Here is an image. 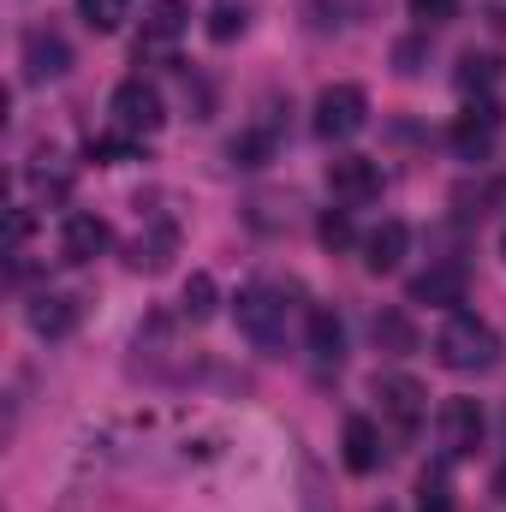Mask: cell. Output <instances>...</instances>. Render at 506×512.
I'll list each match as a JSON object with an SVG mask.
<instances>
[{
  "mask_svg": "<svg viewBox=\"0 0 506 512\" xmlns=\"http://www.w3.org/2000/svg\"><path fill=\"white\" fill-rule=\"evenodd\" d=\"M405 245H411V227H405V221H381L376 233L364 239V262H370V274H393V268L405 262Z\"/></svg>",
  "mask_w": 506,
  "mask_h": 512,
  "instance_id": "15",
  "label": "cell"
},
{
  "mask_svg": "<svg viewBox=\"0 0 506 512\" xmlns=\"http://www.w3.org/2000/svg\"><path fill=\"white\" fill-rule=\"evenodd\" d=\"M364 120H370V96H364L358 84H328V90L316 96V131H322L328 143L358 137Z\"/></svg>",
  "mask_w": 506,
  "mask_h": 512,
  "instance_id": "3",
  "label": "cell"
},
{
  "mask_svg": "<svg viewBox=\"0 0 506 512\" xmlns=\"http://www.w3.org/2000/svg\"><path fill=\"white\" fill-rule=\"evenodd\" d=\"M173 245H179L173 221H155L149 233H137V239L126 245V262L137 268V274H143V268H149V274H161V268H167V256H173Z\"/></svg>",
  "mask_w": 506,
  "mask_h": 512,
  "instance_id": "16",
  "label": "cell"
},
{
  "mask_svg": "<svg viewBox=\"0 0 506 512\" xmlns=\"http://www.w3.org/2000/svg\"><path fill=\"white\" fill-rule=\"evenodd\" d=\"M245 24H251V0H215V6H209V36H215V42L245 36Z\"/></svg>",
  "mask_w": 506,
  "mask_h": 512,
  "instance_id": "18",
  "label": "cell"
},
{
  "mask_svg": "<svg viewBox=\"0 0 506 512\" xmlns=\"http://www.w3.org/2000/svg\"><path fill=\"white\" fill-rule=\"evenodd\" d=\"M381 512H393V507H381Z\"/></svg>",
  "mask_w": 506,
  "mask_h": 512,
  "instance_id": "31",
  "label": "cell"
},
{
  "mask_svg": "<svg viewBox=\"0 0 506 512\" xmlns=\"http://www.w3.org/2000/svg\"><path fill=\"white\" fill-rule=\"evenodd\" d=\"M417 512H453V477H447V465H429L417 477Z\"/></svg>",
  "mask_w": 506,
  "mask_h": 512,
  "instance_id": "19",
  "label": "cell"
},
{
  "mask_svg": "<svg viewBox=\"0 0 506 512\" xmlns=\"http://www.w3.org/2000/svg\"><path fill=\"white\" fill-rule=\"evenodd\" d=\"M328 191L340 197V203H370L381 191V173L370 155H334L328 161Z\"/></svg>",
  "mask_w": 506,
  "mask_h": 512,
  "instance_id": "10",
  "label": "cell"
},
{
  "mask_svg": "<svg viewBox=\"0 0 506 512\" xmlns=\"http://www.w3.org/2000/svg\"><path fill=\"white\" fill-rule=\"evenodd\" d=\"M483 405L477 399H447L441 405V447H447V459H465V453H477L483 447Z\"/></svg>",
  "mask_w": 506,
  "mask_h": 512,
  "instance_id": "8",
  "label": "cell"
},
{
  "mask_svg": "<svg viewBox=\"0 0 506 512\" xmlns=\"http://www.w3.org/2000/svg\"><path fill=\"white\" fill-rule=\"evenodd\" d=\"M495 137H501V102H495V96L471 102V108L453 120V149H459L465 161H483V155L495 149Z\"/></svg>",
  "mask_w": 506,
  "mask_h": 512,
  "instance_id": "5",
  "label": "cell"
},
{
  "mask_svg": "<svg viewBox=\"0 0 506 512\" xmlns=\"http://www.w3.org/2000/svg\"><path fill=\"white\" fill-rule=\"evenodd\" d=\"M495 495H501V501H506V465H501V477H495Z\"/></svg>",
  "mask_w": 506,
  "mask_h": 512,
  "instance_id": "29",
  "label": "cell"
},
{
  "mask_svg": "<svg viewBox=\"0 0 506 512\" xmlns=\"http://www.w3.org/2000/svg\"><path fill=\"white\" fill-rule=\"evenodd\" d=\"M30 328H36L42 340H66V334L78 328V298H66V292H42V298L30 304Z\"/></svg>",
  "mask_w": 506,
  "mask_h": 512,
  "instance_id": "14",
  "label": "cell"
},
{
  "mask_svg": "<svg viewBox=\"0 0 506 512\" xmlns=\"http://www.w3.org/2000/svg\"><path fill=\"white\" fill-rule=\"evenodd\" d=\"M304 340H310V358H316L322 370L346 358V328H340V316H334L328 304H316V310H310V322H304Z\"/></svg>",
  "mask_w": 506,
  "mask_h": 512,
  "instance_id": "12",
  "label": "cell"
},
{
  "mask_svg": "<svg viewBox=\"0 0 506 512\" xmlns=\"http://www.w3.org/2000/svg\"><path fill=\"white\" fill-rule=\"evenodd\" d=\"M370 334H376V346H381V352H393V358L417 352V328H411V316H405V310H376Z\"/></svg>",
  "mask_w": 506,
  "mask_h": 512,
  "instance_id": "17",
  "label": "cell"
},
{
  "mask_svg": "<svg viewBox=\"0 0 506 512\" xmlns=\"http://www.w3.org/2000/svg\"><path fill=\"white\" fill-rule=\"evenodd\" d=\"M393 66H399V72H405V78H411V72H417V66H423V36H405V42H399V48H393Z\"/></svg>",
  "mask_w": 506,
  "mask_h": 512,
  "instance_id": "27",
  "label": "cell"
},
{
  "mask_svg": "<svg viewBox=\"0 0 506 512\" xmlns=\"http://www.w3.org/2000/svg\"><path fill=\"white\" fill-rule=\"evenodd\" d=\"M340 447H346V471H352V477H370V471L381 465V429L370 423V417H346Z\"/></svg>",
  "mask_w": 506,
  "mask_h": 512,
  "instance_id": "13",
  "label": "cell"
},
{
  "mask_svg": "<svg viewBox=\"0 0 506 512\" xmlns=\"http://www.w3.org/2000/svg\"><path fill=\"white\" fill-rule=\"evenodd\" d=\"M185 18H191V0H161V6L149 12V42L179 36V30H185Z\"/></svg>",
  "mask_w": 506,
  "mask_h": 512,
  "instance_id": "21",
  "label": "cell"
},
{
  "mask_svg": "<svg viewBox=\"0 0 506 512\" xmlns=\"http://www.w3.org/2000/svg\"><path fill=\"white\" fill-rule=\"evenodd\" d=\"M161 120H167V114H161V96H155V84L126 78V84L114 90V126L126 131V137H149Z\"/></svg>",
  "mask_w": 506,
  "mask_h": 512,
  "instance_id": "6",
  "label": "cell"
},
{
  "mask_svg": "<svg viewBox=\"0 0 506 512\" xmlns=\"http://www.w3.org/2000/svg\"><path fill=\"white\" fill-rule=\"evenodd\" d=\"M435 358H441L447 370H459V376H477V370H495V364H501V340H495V328H489L483 316L453 310V316L441 322V334H435Z\"/></svg>",
  "mask_w": 506,
  "mask_h": 512,
  "instance_id": "1",
  "label": "cell"
},
{
  "mask_svg": "<svg viewBox=\"0 0 506 512\" xmlns=\"http://www.w3.org/2000/svg\"><path fill=\"white\" fill-rule=\"evenodd\" d=\"M405 298L411 304H435V310H453V304H465V262H429L411 286H405Z\"/></svg>",
  "mask_w": 506,
  "mask_h": 512,
  "instance_id": "7",
  "label": "cell"
},
{
  "mask_svg": "<svg viewBox=\"0 0 506 512\" xmlns=\"http://www.w3.org/2000/svg\"><path fill=\"white\" fill-rule=\"evenodd\" d=\"M376 399H381L387 429H393L399 441H411V435L423 429V411H429L423 382H411V376H376Z\"/></svg>",
  "mask_w": 506,
  "mask_h": 512,
  "instance_id": "4",
  "label": "cell"
},
{
  "mask_svg": "<svg viewBox=\"0 0 506 512\" xmlns=\"http://www.w3.org/2000/svg\"><path fill=\"white\" fill-rule=\"evenodd\" d=\"M90 155L96 161H126V155H137V137H126V131L120 137H102V143H90Z\"/></svg>",
  "mask_w": 506,
  "mask_h": 512,
  "instance_id": "26",
  "label": "cell"
},
{
  "mask_svg": "<svg viewBox=\"0 0 506 512\" xmlns=\"http://www.w3.org/2000/svg\"><path fill=\"white\" fill-rule=\"evenodd\" d=\"M459 84H465V90H471V84L489 90V84H495V60H489V54H465V60H459Z\"/></svg>",
  "mask_w": 506,
  "mask_h": 512,
  "instance_id": "25",
  "label": "cell"
},
{
  "mask_svg": "<svg viewBox=\"0 0 506 512\" xmlns=\"http://www.w3.org/2000/svg\"><path fill=\"white\" fill-rule=\"evenodd\" d=\"M78 12H84V24L90 30H120V18H126V0H78Z\"/></svg>",
  "mask_w": 506,
  "mask_h": 512,
  "instance_id": "23",
  "label": "cell"
},
{
  "mask_svg": "<svg viewBox=\"0 0 506 512\" xmlns=\"http://www.w3.org/2000/svg\"><path fill=\"white\" fill-rule=\"evenodd\" d=\"M24 72H30L36 84L66 78V72H72V48H66V36L48 30V24H36V30L24 36Z\"/></svg>",
  "mask_w": 506,
  "mask_h": 512,
  "instance_id": "9",
  "label": "cell"
},
{
  "mask_svg": "<svg viewBox=\"0 0 506 512\" xmlns=\"http://www.w3.org/2000/svg\"><path fill=\"white\" fill-rule=\"evenodd\" d=\"M227 155H233V167H262V161L274 155V137H268V131H239V137L227 143Z\"/></svg>",
  "mask_w": 506,
  "mask_h": 512,
  "instance_id": "20",
  "label": "cell"
},
{
  "mask_svg": "<svg viewBox=\"0 0 506 512\" xmlns=\"http://www.w3.org/2000/svg\"><path fill=\"white\" fill-rule=\"evenodd\" d=\"M501 251H506V233H501Z\"/></svg>",
  "mask_w": 506,
  "mask_h": 512,
  "instance_id": "30",
  "label": "cell"
},
{
  "mask_svg": "<svg viewBox=\"0 0 506 512\" xmlns=\"http://www.w3.org/2000/svg\"><path fill=\"white\" fill-rule=\"evenodd\" d=\"M316 239H322L328 251H346V245H352V215H346V209H328V215L316 221Z\"/></svg>",
  "mask_w": 506,
  "mask_h": 512,
  "instance_id": "24",
  "label": "cell"
},
{
  "mask_svg": "<svg viewBox=\"0 0 506 512\" xmlns=\"http://www.w3.org/2000/svg\"><path fill=\"white\" fill-rule=\"evenodd\" d=\"M108 245H114V233H108V221H102V215H66V233H60L66 262H96Z\"/></svg>",
  "mask_w": 506,
  "mask_h": 512,
  "instance_id": "11",
  "label": "cell"
},
{
  "mask_svg": "<svg viewBox=\"0 0 506 512\" xmlns=\"http://www.w3.org/2000/svg\"><path fill=\"white\" fill-rule=\"evenodd\" d=\"M185 316L191 322H209L215 316V274H191L185 280Z\"/></svg>",
  "mask_w": 506,
  "mask_h": 512,
  "instance_id": "22",
  "label": "cell"
},
{
  "mask_svg": "<svg viewBox=\"0 0 506 512\" xmlns=\"http://www.w3.org/2000/svg\"><path fill=\"white\" fill-rule=\"evenodd\" d=\"M411 12H417L423 24H447V18L459 12V0H411Z\"/></svg>",
  "mask_w": 506,
  "mask_h": 512,
  "instance_id": "28",
  "label": "cell"
},
{
  "mask_svg": "<svg viewBox=\"0 0 506 512\" xmlns=\"http://www.w3.org/2000/svg\"><path fill=\"white\" fill-rule=\"evenodd\" d=\"M233 316H239V334L251 340L256 352H286V298L274 286H245L233 298Z\"/></svg>",
  "mask_w": 506,
  "mask_h": 512,
  "instance_id": "2",
  "label": "cell"
}]
</instances>
